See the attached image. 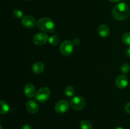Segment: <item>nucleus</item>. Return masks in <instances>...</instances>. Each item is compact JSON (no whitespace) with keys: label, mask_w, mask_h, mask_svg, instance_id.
I'll list each match as a JSON object with an SVG mask.
<instances>
[{"label":"nucleus","mask_w":130,"mask_h":129,"mask_svg":"<svg viewBox=\"0 0 130 129\" xmlns=\"http://www.w3.org/2000/svg\"><path fill=\"white\" fill-rule=\"evenodd\" d=\"M122 40L126 45L130 46V32H126L122 36Z\"/></svg>","instance_id":"obj_18"},{"label":"nucleus","mask_w":130,"mask_h":129,"mask_svg":"<svg viewBox=\"0 0 130 129\" xmlns=\"http://www.w3.org/2000/svg\"><path fill=\"white\" fill-rule=\"evenodd\" d=\"M21 129H32V128L31 125L29 124H25L22 126Z\"/></svg>","instance_id":"obj_23"},{"label":"nucleus","mask_w":130,"mask_h":129,"mask_svg":"<svg viewBox=\"0 0 130 129\" xmlns=\"http://www.w3.org/2000/svg\"><path fill=\"white\" fill-rule=\"evenodd\" d=\"M0 106H1L0 113L1 115H5V114L8 113L9 111H10V106L5 101H1V102H0Z\"/></svg>","instance_id":"obj_14"},{"label":"nucleus","mask_w":130,"mask_h":129,"mask_svg":"<svg viewBox=\"0 0 130 129\" xmlns=\"http://www.w3.org/2000/svg\"><path fill=\"white\" fill-rule=\"evenodd\" d=\"M37 27L40 30L46 32H52L55 29V22L48 17L41 18L37 22Z\"/></svg>","instance_id":"obj_2"},{"label":"nucleus","mask_w":130,"mask_h":129,"mask_svg":"<svg viewBox=\"0 0 130 129\" xmlns=\"http://www.w3.org/2000/svg\"><path fill=\"white\" fill-rule=\"evenodd\" d=\"M13 16L18 19L22 18L23 17L22 11L18 9H15L13 11Z\"/></svg>","instance_id":"obj_20"},{"label":"nucleus","mask_w":130,"mask_h":129,"mask_svg":"<svg viewBox=\"0 0 130 129\" xmlns=\"http://www.w3.org/2000/svg\"><path fill=\"white\" fill-rule=\"evenodd\" d=\"M25 1H29V0H25Z\"/></svg>","instance_id":"obj_28"},{"label":"nucleus","mask_w":130,"mask_h":129,"mask_svg":"<svg viewBox=\"0 0 130 129\" xmlns=\"http://www.w3.org/2000/svg\"><path fill=\"white\" fill-rule=\"evenodd\" d=\"M74 51V44L70 40H65L60 46V51L63 56H68L72 54Z\"/></svg>","instance_id":"obj_4"},{"label":"nucleus","mask_w":130,"mask_h":129,"mask_svg":"<svg viewBox=\"0 0 130 129\" xmlns=\"http://www.w3.org/2000/svg\"><path fill=\"white\" fill-rule=\"evenodd\" d=\"M22 24L27 29H32L36 25V20L31 15H26L22 19Z\"/></svg>","instance_id":"obj_8"},{"label":"nucleus","mask_w":130,"mask_h":129,"mask_svg":"<svg viewBox=\"0 0 130 129\" xmlns=\"http://www.w3.org/2000/svg\"><path fill=\"white\" fill-rule=\"evenodd\" d=\"M32 70V72L36 74L41 73L44 70V64L42 62H37L33 64Z\"/></svg>","instance_id":"obj_13"},{"label":"nucleus","mask_w":130,"mask_h":129,"mask_svg":"<svg viewBox=\"0 0 130 129\" xmlns=\"http://www.w3.org/2000/svg\"><path fill=\"white\" fill-rule=\"evenodd\" d=\"M110 1H112V2H118V1H121V0H109Z\"/></svg>","instance_id":"obj_25"},{"label":"nucleus","mask_w":130,"mask_h":129,"mask_svg":"<svg viewBox=\"0 0 130 129\" xmlns=\"http://www.w3.org/2000/svg\"><path fill=\"white\" fill-rule=\"evenodd\" d=\"M48 39H49V38H48V35L46 34L45 33H38L33 37V42L36 45L42 46L44 45L48 41Z\"/></svg>","instance_id":"obj_7"},{"label":"nucleus","mask_w":130,"mask_h":129,"mask_svg":"<svg viewBox=\"0 0 130 129\" xmlns=\"http://www.w3.org/2000/svg\"><path fill=\"white\" fill-rule=\"evenodd\" d=\"M125 54L128 57H130V46H129L128 48L126 49Z\"/></svg>","instance_id":"obj_24"},{"label":"nucleus","mask_w":130,"mask_h":129,"mask_svg":"<svg viewBox=\"0 0 130 129\" xmlns=\"http://www.w3.org/2000/svg\"><path fill=\"white\" fill-rule=\"evenodd\" d=\"M72 42H73L74 45L78 46V45H79L80 42H81V40H80L79 39H78V38H75V39H74Z\"/></svg>","instance_id":"obj_22"},{"label":"nucleus","mask_w":130,"mask_h":129,"mask_svg":"<svg viewBox=\"0 0 130 129\" xmlns=\"http://www.w3.org/2000/svg\"><path fill=\"white\" fill-rule=\"evenodd\" d=\"M48 42L50 44L53 46H56L59 44L60 39L57 35H52L48 39Z\"/></svg>","instance_id":"obj_17"},{"label":"nucleus","mask_w":130,"mask_h":129,"mask_svg":"<svg viewBox=\"0 0 130 129\" xmlns=\"http://www.w3.org/2000/svg\"><path fill=\"white\" fill-rule=\"evenodd\" d=\"M124 110H125V111L127 113L130 114V102H128V103H127L125 105Z\"/></svg>","instance_id":"obj_21"},{"label":"nucleus","mask_w":130,"mask_h":129,"mask_svg":"<svg viewBox=\"0 0 130 129\" xmlns=\"http://www.w3.org/2000/svg\"><path fill=\"white\" fill-rule=\"evenodd\" d=\"M51 96V91L48 87H43L39 89L35 96L36 100L39 102H45L49 99Z\"/></svg>","instance_id":"obj_3"},{"label":"nucleus","mask_w":130,"mask_h":129,"mask_svg":"<svg viewBox=\"0 0 130 129\" xmlns=\"http://www.w3.org/2000/svg\"><path fill=\"white\" fill-rule=\"evenodd\" d=\"M69 109V104L66 100L58 101L55 105V110L58 113H64Z\"/></svg>","instance_id":"obj_6"},{"label":"nucleus","mask_w":130,"mask_h":129,"mask_svg":"<svg viewBox=\"0 0 130 129\" xmlns=\"http://www.w3.org/2000/svg\"><path fill=\"white\" fill-rule=\"evenodd\" d=\"M130 70V66L128 63H125L123 64L121 67V72L123 73V74H126Z\"/></svg>","instance_id":"obj_19"},{"label":"nucleus","mask_w":130,"mask_h":129,"mask_svg":"<svg viewBox=\"0 0 130 129\" xmlns=\"http://www.w3.org/2000/svg\"><path fill=\"white\" fill-rule=\"evenodd\" d=\"M129 15V9L125 3H119L116 5L112 10V16L118 20H124Z\"/></svg>","instance_id":"obj_1"},{"label":"nucleus","mask_w":130,"mask_h":129,"mask_svg":"<svg viewBox=\"0 0 130 129\" xmlns=\"http://www.w3.org/2000/svg\"><path fill=\"white\" fill-rule=\"evenodd\" d=\"M71 107L75 110H83L85 107L86 105V101L85 99L81 96H76L74 98L72 99L71 101Z\"/></svg>","instance_id":"obj_5"},{"label":"nucleus","mask_w":130,"mask_h":129,"mask_svg":"<svg viewBox=\"0 0 130 129\" xmlns=\"http://www.w3.org/2000/svg\"><path fill=\"white\" fill-rule=\"evenodd\" d=\"M26 109L30 113H36L39 110V105L34 100H30L26 104Z\"/></svg>","instance_id":"obj_10"},{"label":"nucleus","mask_w":130,"mask_h":129,"mask_svg":"<svg viewBox=\"0 0 130 129\" xmlns=\"http://www.w3.org/2000/svg\"><path fill=\"white\" fill-rule=\"evenodd\" d=\"M128 84V78L124 75H119L116 79V85L119 89H123L126 88Z\"/></svg>","instance_id":"obj_9"},{"label":"nucleus","mask_w":130,"mask_h":129,"mask_svg":"<svg viewBox=\"0 0 130 129\" xmlns=\"http://www.w3.org/2000/svg\"><path fill=\"white\" fill-rule=\"evenodd\" d=\"M1 129H2V126L1 125Z\"/></svg>","instance_id":"obj_27"},{"label":"nucleus","mask_w":130,"mask_h":129,"mask_svg":"<svg viewBox=\"0 0 130 129\" xmlns=\"http://www.w3.org/2000/svg\"><path fill=\"white\" fill-rule=\"evenodd\" d=\"M65 94L67 97H72L75 94V89L72 86H67L65 89Z\"/></svg>","instance_id":"obj_16"},{"label":"nucleus","mask_w":130,"mask_h":129,"mask_svg":"<svg viewBox=\"0 0 130 129\" xmlns=\"http://www.w3.org/2000/svg\"><path fill=\"white\" fill-rule=\"evenodd\" d=\"M114 129H124V128H123V127H116V128H115Z\"/></svg>","instance_id":"obj_26"},{"label":"nucleus","mask_w":130,"mask_h":129,"mask_svg":"<svg viewBox=\"0 0 130 129\" xmlns=\"http://www.w3.org/2000/svg\"><path fill=\"white\" fill-rule=\"evenodd\" d=\"M24 94L28 98H32L35 96V87L32 83H27L24 87Z\"/></svg>","instance_id":"obj_11"},{"label":"nucleus","mask_w":130,"mask_h":129,"mask_svg":"<svg viewBox=\"0 0 130 129\" xmlns=\"http://www.w3.org/2000/svg\"><path fill=\"white\" fill-rule=\"evenodd\" d=\"M98 32L102 37H107L110 34V29L105 24H102L98 28Z\"/></svg>","instance_id":"obj_12"},{"label":"nucleus","mask_w":130,"mask_h":129,"mask_svg":"<svg viewBox=\"0 0 130 129\" xmlns=\"http://www.w3.org/2000/svg\"><path fill=\"white\" fill-rule=\"evenodd\" d=\"M80 128L81 129H92L93 125L90 121L88 120H83L80 123Z\"/></svg>","instance_id":"obj_15"}]
</instances>
